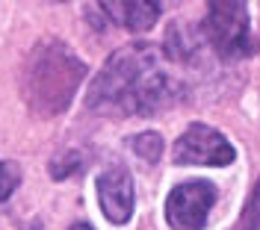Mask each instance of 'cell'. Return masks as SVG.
Instances as JSON below:
<instances>
[{
    "label": "cell",
    "mask_w": 260,
    "mask_h": 230,
    "mask_svg": "<svg viewBox=\"0 0 260 230\" xmlns=\"http://www.w3.org/2000/svg\"><path fill=\"white\" fill-rule=\"evenodd\" d=\"M172 100L175 89L157 68L154 45L145 42L115 50L86 92V106L104 115H151Z\"/></svg>",
    "instance_id": "obj_1"
},
{
    "label": "cell",
    "mask_w": 260,
    "mask_h": 230,
    "mask_svg": "<svg viewBox=\"0 0 260 230\" xmlns=\"http://www.w3.org/2000/svg\"><path fill=\"white\" fill-rule=\"evenodd\" d=\"M83 74H86V62L74 56V50L56 39H45L42 45L32 48L24 62L21 92L27 106L42 118L65 112L80 89Z\"/></svg>",
    "instance_id": "obj_2"
},
{
    "label": "cell",
    "mask_w": 260,
    "mask_h": 230,
    "mask_svg": "<svg viewBox=\"0 0 260 230\" xmlns=\"http://www.w3.org/2000/svg\"><path fill=\"white\" fill-rule=\"evenodd\" d=\"M204 30H207V39L222 59H243V56L254 53L251 15H248V6L240 0H231V3L213 0L207 6Z\"/></svg>",
    "instance_id": "obj_3"
},
{
    "label": "cell",
    "mask_w": 260,
    "mask_h": 230,
    "mask_svg": "<svg viewBox=\"0 0 260 230\" xmlns=\"http://www.w3.org/2000/svg\"><path fill=\"white\" fill-rule=\"evenodd\" d=\"M213 204H216V186L207 180H186L172 189L166 198V218L172 230H201L207 224Z\"/></svg>",
    "instance_id": "obj_4"
},
{
    "label": "cell",
    "mask_w": 260,
    "mask_h": 230,
    "mask_svg": "<svg viewBox=\"0 0 260 230\" xmlns=\"http://www.w3.org/2000/svg\"><path fill=\"white\" fill-rule=\"evenodd\" d=\"M237 154L222 133L207 124H192L175 142V163L178 165H231Z\"/></svg>",
    "instance_id": "obj_5"
},
{
    "label": "cell",
    "mask_w": 260,
    "mask_h": 230,
    "mask_svg": "<svg viewBox=\"0 0 260 230\" xmlns=\"http://www.w3.org/2000/svg\"><path fill=\"white\" fill-rule=\"evenodd\" d=\"M98 201H101L104 215L113 224L130 221V215H133V180L121 165L107 168L98 177Z\"/></svg>",
    "instance_id": "obj_6"
},
{
    "label": "cell",
    "mask_w": 260,
    "mask_h": 230,
    "mask_svg": "<svg viewBox=\"0 0 260 230\" xmlns=\"http://www.w3.org/2000/svg\"><path fill=\"white\" fill-rule=\"evenodd\" d=\"M101 9H104V15L110 21H115L124 30H133V33H142L148 27H154V21L160 18V6L157 3H145V0H136V3L115 0V3H101Z\"/></svg>",
    "instance_id": "obj_7"
},
{
    "label": "cell",
    "mask_w": 260,
    "mask_h": 230,
    "mask_svg": "<svg viewBox=\"0 0 260 230\" xmlns=\"http://www.w3.org/2000/svg\"><path fill=\"white\" fill-rule=\"evenodd\" d=\"M201 48V39L189 24H172L166 33V53L175 62H192L195 53Z\"/></svg>",
    "instance_id": "obj_8"
},
{
    "label": "cell",
    "mask_w": 260,
    "mask_h": 230,
    "mask_svg": "<svg viewBox=\"0 0 260 230\" xmlns=\"http://www.w3.org/2000/svg\"><path fill=\"white\" fill-rule=\"evenodd\" d=\"M133 150H136L145 163H157L160 154H162V136L160 133H154V130L139 133V136L133 139Z\"/></svg>",
    "instance_id": "obj_9"
},
{
    "label": "cell",
    "mask_w": 260,
    "mask_h": 230,
    "mask_svg": "<svg viewBox=\"0 0 260 230\" xmlns=\"http://www.w3.org/2000/svg\"><path fill=\"white\" fill-rule=\"evenodd\" d=\"M234 230H260V180L254 183V189L248 195V204H245L240 221L234 224Z\"/></svg>",
    "instance_id": "obj_10"
},
{
    "label": "cell",
    "mask_w": 260,
    "mask_h": 230,
    "mask_svg": "<svg viewBox=\"0 0 260 230\" xmlns=\"http://www.w3.org/2000/svg\"><path fill=\"white\" fill-rule=\"evenodd\" d=\"M21 183V168L15 163H0V201L12 195Z\"/></svg>",
    "instance_id": "obj_11"
},
{
    "label": "cell",
    "mask_w": 260,
    "mask_h": 230,
    "mask_svg": "<svg viewBox=\"0 0 260 230\" xmlns=\"http://www.w3.org/2000/svg\"><path fill=\"white\" fill-rule=\"evenodd\" d=\"M68 230H92V227H89L86 221H77V224H71V227H68Z\"/></svg>",
    "instance_id": "obj_12"
}]
</instances>
